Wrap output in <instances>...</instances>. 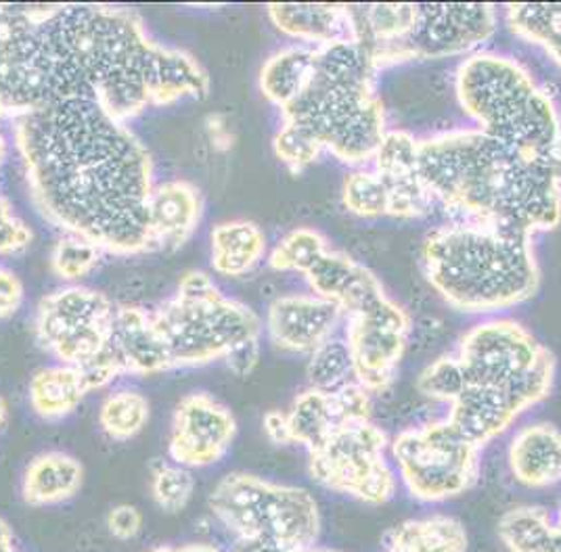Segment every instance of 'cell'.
Returning a JSON list of instances; mask_svg holds the SVG:
<instances>
[{"instance_id": "2e32d148", "label": "cell", "mask_w": 561, "mask_h": 552, "mask_svg": "<svg viewBox=\"0 0 561 552\" xmlns=\"http://www.w3.org/2000/svg\"><path fill=\"white\" fill-rule=\"evenodd\" d=\"M342 321L344 312L333 301L314 294H289L268 303L262 324L268 342L279 352L310 356L335 337Z\"/></svg>"}, {"instance_id": "5b68a950", "label": "cell", "mask_w": 561, "mask_h": 552, "mask_svg": "<svg viewBox=\"0 0 561 552\" xmlns=\"http://www.w3.org/2000/svg\"><path fill=\"white\" fill-rule=\"evenodd\" d=\"M375 76L377 69L358 43L317 48L308 87L280 117L305 126L325 151L344 163L374 161L388 133Z\"/></svg>"}, {"instance_id": "ffe728a7", "label": "cell", "mask_w": 561, "mask_h": 552, "mask_svg": "<svg viewBox=\"0 0 561 552\" xmlns=\"http://www.w3.org/2000/svg\"><path fill=\"white\" fill-rule=\"evenodd\" d=\"M266 15L296 45L325 48L356 43L352 4H268Z\"/></svg>"}, {"instance_id": "30bf717a", "label": "cell", "mask_w": 561, "mask_h": 552, "mask_svg": "<svg viewBox=\"0 0 561 552\" xmlns=\"http://www.w3.org/2000/svg\"><path fill=\"white\" fill-rule=\"evenodd\" d=\"M398 483L421 505H445L480 480L482 450L446 418L409 427L390 439Z\"/></svg>"}, {"instance_id": "ac0fdd59", "label": "cell", "mask_w": 561, "mask_h": 552, "mask_svg": "<svg viewBox=\"0 0 561 552\" xmlns=\"http://www.w3.org/2000/svg\"><path fill=\"white\" fill-rule=\"evenodd\" d=\"M110 354L122 377H151L172 370L151 310L139 306H116Z\"/></svg>"}, {"instance_id": "7c38bea8", "label": "cell", "mask_w": 561, "mask_h": 552, "mask_svg": "<svg viewBox=\"0 0 561 552\" xmlns=\"http://www.w3.org/2000/svg\"><path fill=\"white\" fill-rule=\"evenodd\" d=\"M116 303L105 294L68 285L38 301L34 333L55 363L87 367L110 349Z\"/></svg>"}, {"instance_id": "484cf974", "label": "cell", "mask_w": 561, "mask_h": 552, "mask_svg": "<svg viewBox=\"0 0 561 552\" xmlns=\"http://www.w3.org/2000/svg\"><path fill=\"white\" fill-rule=\"evenodd\" d=\"M317 61V48L310 46H283L275 50L260 69L257 84L264 99L279 107L280 112L287 110L302 92H305Z\"/></svg>"}, {"instance_id": "5bb4252c", "label": "cell", "mask_w": 561, "mask_h": 552, "mask_svg": "<svg viewBox=\"0 0 561 552\" xmlns=\"http://www.w3.org/2000/svg\"><path fill=\"white\" fill-rule=\"evenodd\" d=\"M496 23L499 18L492 4H417L413 30L392 50L390 66L415 59H445L457 55L469 57L491 38Z\"/></svg>"}, {"instance_id": "681fc988", "label": "cell", "mask_w": 561, "mask_h": 552, "mask_svg": "<svg viewBox=\"0 0 561 552\" xmlns=\"http://www.w3.org/2000/svg\"><path fill=\"white\" fill-rule=\"evenodd\" d=\"M310 552H335V551H325V549H314V551Z\"/></svg>"}, {"instance_id": "83f0119b", "label": "cell", "mask_w": 561, "mask_h": 552, "mask_svg": "<svg viewBox=\"0 0 561 552\" xmlns=\"http://www.w3.org/2000/svg\"><path fill=\"white\" fill-rule=\"evenodd\" d=\"M289 437L294 446H302L306 450H312L319 446L325 437L342 423L337 406L333 402V395L328 391L306 388L300 391L289 411H285Z\"/></svg>"}, {"instance_id": "ba28073f", "label": "cell", "mask_w": 561, "mask_h": 552, "mask_svg": "<svg viewBox=\"0 0 561 552\" xmlns=\"http://www.w3.org/2000/svg\"><path fill=\"white\" fill-rule=\"evenodd\" d=\"M151 314L172 370L225 363L237 347L260 342L264 326L248 303L225 296L202 271L181 276L174 296Z\"/></svg>"}, {"instance_id": "836d02e7", "label": "cell", "mask_w": 561, "mask_h": 552, "mask_svg": "<svg viewBox=\"0 0 561 552\" xmlns=\"http://www.w3.org/2000/svg\"><path fill=\"white\" fill-rule=\"evenodd\" d=\"M342 204L358 218H383L390 211L388 186L375 170H354L342 186Z\"/></svg>"}, {"instance_id": "cb8c5ba5", "label": "cell", "mask_w": 561, "mask_h": 552, "mask_svg": "<svg viewBox=\"0 0 561 552\" xmlns=\"http://www.w3.org/2000/svg\"><path fill=\"white\" fill-rule=\"evenodd\" d=\"M466 526L446 513L404 519L386 533L381 552H468Z\"/></svg>"}, {"instance_id": "6da1fadb", "label": "cell", "mask_w": 561, "mask_h": 552, "mask_svg": "<svg viewBox=\"0 0 561 552\" xmlns=\"http://www.w3.org/2000/svg\"><path fill=\"white\" fill-rule=\"evenodd\" d=\"M210 76L153 41L135 9L0 4V122L61 101H93L130 124L149 107L206 99Z\"/></svg>"}, {"instance_id": "7a4b0ae2", "label": "cell", "mask_w": 561, "mask_h": 552, "mask_svg": "<svg viewBox=\"0 0 561 552\" xmlns=\"http://www.w3.org/2000/svg\"><path fill=\"white\" fill-rule=\"evenodd\" d=\"M43 218L105 253L149 252L153 160L130 124L93 101H61L9 124Z\"/></svg>"}, {"instance_id": "60d3db41", "label": "cell", "mask_w": 561, "mask_h": 552, "mask_svg": "<svg viewBox=\"0 0 561 552\" xmlns=\"http://www.w3.org/2000/svg\"><path fill=\"white\" fill-rule=\"evenodd\" d=\"M260 363V342L241 345L225 360V365L237 377H248Z\"/></svg>"}, {"instance_id": "d6a6232c", "label": "cell", "mask_w": 561, "mask_h": 552, "mask_svg": "<svg viewBox=\"0 0 561 552\" xmlns=\"http://www.w3.org/2000/svg\"><path fill=\"white\" fill-rule=\"evenodd\" d=\"M306 375L310 388L328 393L342 390L344 386L356 381L352 370L351 352L344 337H331L317 352H312L308 356Z\"/></svg>"}, {"instance_id": "ee69618b", "label": "cell", "mask_w": 561, "mask_h": 552, "mask_svg": "<svg viewBox=\"0 0 561 552\" xmlns=\"http://www.w3.org/2000/svg\"><path fill=\"white\" fill-rule=\"evenodd\" d=\"M0 552H22L15 540V531L2 517H0Z\"/></svg>"}, {"instance_id": "4316f807", "label": "cell", "mask_w": 561, "mask_h": 552, "mask_svg": "<svg viewBox=\"0 0 561 552\" xmlns=\"http://www.w3.org/2000/svg\"><path fill=\"white\" fill-rule=\"evenodd\" d=\"M496 533L507 552H561L558 521L545 506L517 505L505 510Z\"/></svg>"}, {"instance_id": "3957f363", "label": "cell", "mask_w": 561, "mask_h": 552, "mask_svg": "<svg viewBox=\"0 0 561 552\" xmlns=\"http://www.w3.org/2000/svg\"><path fill=\"white\" fill-rule=\"evenodd\" d=\"M417 170L436 206L461 220L535 237L561 225V163L478 128L420 138Z\"/></svg>"}, {"instance_id": "74e56055", "label": "cell", "mask_w": 561, "mask_h": 552, "mask_svg": "<svg viewBox=\"0 0 561 552\" xmlns=\"http://www.w3.org/2000/svg\"><path fill=\"white\" fill-rule=\"evenodd\" d=\"M34 241V230L15 214L9 199L0 197V255L24 252Z\"/></svg>"}, {"instance_id": "7bdbcfd3", "label": "cell", "mask_w": 561, "mask_h": 552, "mask_svg": "<svg viewBox=\"0 0 561 552\" xmlns=\"http://www.w3.org/2000/svg\"><path fill=\"white\" fill-rule=\"evenodd\" d=\"M262 427H264V434L271 437V441L279 446H291L285 411H268L262 418Z\"/></svg>"}, {"instance_id": "d590c367", "label": "cell", "mask_w": 561, "mask_h": 552, "mask_svg": "<svg viewBox=\"0 0 561 552\" xmlns=\"http://www.w3.org/2000/svg\"><path fill=\"white\" fill-rule=\"evenodd\" d=\"M273 151L291 172H302L325 153L323 145L291 119H280L279 130L273 137Z\"/></svg>"}, {"instance_id": "c3c4849f", "label": "cell", "mask_w": 561, "mask_h": 552, "mask_svg": "<svg viewBox=\"0 0 561 552\" xmlns=\"http://www.w3.org/2000/svg\"><path fill=\"white\" fill-rule=\"evenodd\" d=\"M556 521H558V528H560L561 531V506L560 510H558V515H556Z\"/></svg>"}, {"instance_id": "8fae6325", "label": "cell", "mask_w": 561, "mask_h": 552, "mask_svg": "<svg viewBox=\"0 0 561 552\" xmlns=\"http://www.w3.org/2000/svg\"><path fill=\"white\" fill-rule=\"evenodd\" d=\"M388 450L390 437L374 418L344 423L308 450V473L329 492L363 505H388L398 492L397 469Z\"/></svg>"}, {"instance_id": "f35d334b", "label": "cell", "mask_w": 561, "mask_h": 552, "mask_svg": "<svg viewBox=\"0 0 561 552\" xmlns=\"http://www.w3.org/2000/svg\"><path fill=\"white\" fill-rule=\"evenodd\" d=\"M105 526L119 542H130L139 538L145 528V517L135 505H117L107 513Z\"/></svg>"}, {"instance_id": "603a6c76", "label": "cell", "mask_w": 561, "mask_h": 552, "mask_svg": "<svg viewBox=\"0 0 561 552\" xmlns=\"http://www.w3.org/2000/svg\"><path fill=\"white\" fill-rule=\"evenodd\" d=\"M82 368L71 365H48L38 368L27 386V402L34 414L48 423L68 418L91 393Z\"/></svg>"}, {"instance_id": "8d00e7d4", "label": "cell", "mask_w": 561, "mask_h": 552, "mask_svg": "<svg viewBox=\"0 0 561 552\" xmlns=\"http://www.w3.org/2000/svg\"><path fill=\"white\" fill-rule=\"evenodd\" d=\"M466 388L463 370L459 367V360L455 354H446L436 358L423 368L417 377V390L432 402L450 406L459 393Z\"/></svg>"}, {"instance_id": "7dc6e473", "label": "cell", "mask_w": 561, "mask_h": 552, "mask_svg": "<svg viewBox=\"0 0 561 552\" xmlns=\"http://www.w3.org/2000/svg\"><path fill=\"white\" fill-rule=\"evenodd\" d=\"M7 418H9V406H7V402L0 398V429L7 425Z\"/></svg>"}, {"instance_id": "8992f818", "label": "cell", "mask_w": 561, "mask_h": 552, "mask_svg": "<svg viewBox=\"0 0 561 552\" xmlns=\"http://www.w3.org/2000/svg\"><path fill=\"white\" fill-rule=\"evenodd\" d=\"M461 110L476 128L517 151L561 163V117L551 96L514 57L478 50L455 76Z\"/></svg>"}, {"instance_id": "9a60e30c", "label": "cell", "mask_w": 561, "mask_h": 552, "mask_svg": "<svg viewBox=\"0 0 561 552\" xmlns=\"http://www.w3.org/2000/svg\"><path fill=\"white\" fill-rule=\"evenodd\" d=\"M237 437V418L227 404L208 391H191L176 404L170 436L168 459L202 471L227 459Z\"/></svg>"}, {"instance_id": "9c48e42d", "label": "cell", "mask_w": 561, "mask_h": 552, "mask_svg": "<svg viewBox=\"0 0 561 552\" xmlns=\"http://www.w3.org/2000/svg\"><path fill=\"white\" fill-rule=\"evenodd\" d=\"M455 358L466 388L522 391L538 404L549 398L558 375L553 352L515 319H489L469 326Z\"/></svg>"}, {"instance_id": "e575fe53", "label": "cell", "mask_w": 561, "mask_h": 552, "mask_svg": "<svg viewBox=\"0 0 561 552\" xmlns=\"http://www.w3.org/2000/svg\"><path fill=\"white\" fill-rule=\"evenodd\" d=\"M103 250L84 239V237H78V234H64L55 245H53V252H50V268L53 273L68 280V283H76L84 276L91 275L96 264L101 262V255Z\"/></svg>"}, {"instance_id": "f6af8a7d", "label": "cell", "mask_w": 561, "mask_h": 552, "mask_svg": "<svg viewBox=\"0 0 561 552\" xmlns=\"http://www.w3.org/2000/svg\"><path fill=\"white\" fill-rule=\"evenodd\" d=\"M149 552H222L211 544H204V542H197V544H183V547H160V549H153Z\"/></svg>"}, {"instance_id": "d4e9b609", "label": "cell", "mask_w": 561, "mask_h": 552, "mask_svg": "<svg viewBox=\"0 0 561 552\" xmlns=\"http://www.w3.org/2000/svg\"><path fill=\"white\" fill-rule=\"evenodd\" d=\"M266 234L252 220H227L211 229L210 264L216 275H250L266 255Z\"/></svg>"}, {"instance_id": "277c9868", "label": "cell", "mask_w": 561, "mask_h": 552, "mask_svg": "<svg viewBox=\"0 0 561 552\" xmlns=\"http://www.w3.org/2000/svg\"><path fill=\"white\" fill-rule=\"evenodd\" d=\"M421 268L432 289L466 314H492L537 296L540 268L533 237L455 220L430 230Z\"/></svg>"}, {"instance_id": "4dcf8cb0", "label": "cell", "mask_w": 561, "mask_h": 552, "mask_svg": "<svg viewBox=\"0 0 561 552\" xmlns=\"http://www.w3.org/2000/svg\"><path fill=\"white\" fill-rule=\"evenodd\" d=\"M329 250L328 239L321 230L300 227L280 237L279 243L268 253V266L277 273L306 275Z\"/></svg>"}, {"instance_id": "44dd1931", "label": "cell", "mask_w": 561, "mask_h": 552, "mask_svg": "<svg viewBox=\"0 0 561 552\" xmlns=\"http://www.w3.org/2000/svg\"><path fill=\"white\" fill-rule=\"evenodd\" d=\"M507 467L517 485L549 490L561 483V429L549 421L519 427L507 446Z\"/></svg>"}, {"instance_id": "4fadbf2b", "label": "cell", "mask_w": 561, "mask_h": 552, "mask_svg": "<svg viewBox=\"0 0 561 552\" xmlns=\"http://www.w3.org/2000/svg\"><path fill=\"white\" fill-rule=\"evenodd\" d=\"M344 321L356 383L374 395L392 390L413 331L409 312L386 294Z\"/></svg>"}, {"instance_id": "b9f144b4", "label": "cell", "mask_w": 561, "mask_h": 552, "mask_svg": "<svg viewBox=\"0 0 561 552\" xmlns=\"http://www.w3.org/2000/svg\"><path fill=\"white\" fill-rule=\"evenodd\" d=\"M206 130H208L211 145L218 151H229L233 147V133H231L229 119L225 115L211 114L206 122Z\"/></svg>"}, {"instance_id": "f546056e", "label": "cell", "mask_w": 561, "mask_h": 552, "mask_svg": "<svg viewBox=\"0 0 561 552\" xmlns=\"http://www.w3.org/2000/svg\"><path fill=\"white\" fill-rule=\"evenodd\" d=\"M101 432L116 441L135 439L145 432L151 418V406L142 391L135 388H119L110 391L99 406Z\"/></svg>"}, {"instance_id": "d6986e66", "label": "cell", "mask_w": 561, "mask_h": 552, "mask_svg": "<svg viewBox=\"0 0 561 552\" xmlns=\"http://www.w3.org/2000/svg\"><path fill=\"white\" fill-rule=\"evenodd\" d=\"M310 291L342 308L344 319L386 296L381 280L352 255L329 250L305 275Z\"/></svg>"}, {"instance_id": "e0dca14e", "label": "cell", "mask_w": 561, "mask_h": 552, "mask_svg": "<svg viewBox=\"0 0 561 552\" xmlns=\"http://www.w3.org/2000/svg\"><path fill=\"white\" fill-rule=\"evenodd\" d=\"M204 218V195L188 181H164L153 184L147 207L145 225L149 252H176L199 229Z\"/></svg>"}, {"instance_id": "bcb514c9", "label": "cell", "mask_w": 561, "mask_h": 552, "mask_svg": "<svg viewBox=\"0 0 561 552\" xmlns=\"http://www.w3.org/2000/svg\"><path fill=\"white\" fill-rule=\"evenodd\" d=\"M11 151V138L7 135V124L0 122V165L9 158Z\"/></svg>"}, {"instance_id": "1f68e13d", "label": "cell", "mask_w": 561, "mask_h": 552, "mask_svg": "<svg viewBox=\"0 0 561 552\" xmlns=\"http://www.w3.org/2000/svg\"><path fill=\"white\" fill-rule=\"evenodd\" d=\"M149 492L153 503L164 513L185 510L195 496L193 471L172 459L151 460Z\"/></svg>"}, {"instance_id": "ab89813d", "label": "cell", "mask_w": 561, "mask_h": 552, "mask_svg": "<svg viewBox=\"0 0 561 552\" xmlns=\"http://www.w3.org/2000/svg\"><path fill=\"white\" fill-rule=\"evenodd\" d=\"M25 301V287L22 278L11 268L0 264V322L13 319Z\"/></svg>"}, {"instance_id": "52a82bcc", "label": "cell", "mask_w": 561, "mask_h": 552, "mask_svg": "<svg viewBox=\"0 0 561 552\" xmlns=\"http://www.w3.org/2000/svg\"><path fill=\"white\" fill-rule=\"evenodd\" d=\"M211 517L234 540V552H310L319 549L323 515L312 492L234 471L214 485Z\"/></svg>"}, {"instance_id": "7402d4cb", "label": "cell", "mask_w": 561, "mask_h": 552, "mask_svg": "<svg viewBox=\"0 0 561 552\" xmlns=\"http://www.w3.org/2000/svg\"><path fill=\"white\" fill-rule=\"evenodd\" d=\"M84 485V464L61 450L41 452L25 464L22 498L25 505L57 506L70 503Z\"/></svg>"}, {"instance_id": "f1b7e54d", "label": "cell", "mask_w": 561, "mask_h": 552, "mask_svg": "<svg viewBox=\"0 0 561 552\" xmlns=\"http://www.w3.org/2000/svg\"><path fill=\"white\" fill-rule=\"evenodd\" d=\"M505 22L515 36L540 46L561 69V2L507 4Z\"/></svg>"}]
</instances>
